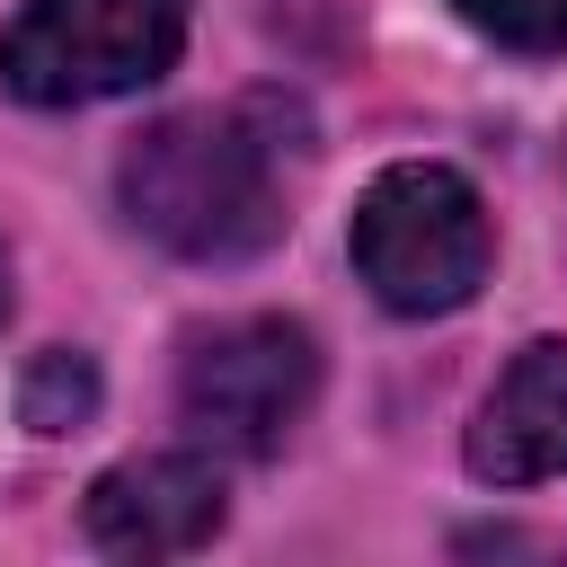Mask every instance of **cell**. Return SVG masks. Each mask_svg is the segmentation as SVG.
Wrapping results in <instances>:
<instances>
[{
	"mask_svg": "<svg viewBox=\"0 0 567 567\" xmlns=\"http://www.w3.org/2000/svg\"><path fill=\"white\" fill-rule=\"evenodd\" d=\"M505 53H567V0H452Z\"/></svg>",
	"mask_w": 567,
	"mask_h": 567,
	"instance_id": "obj_8",
	"label": "cell"
},
{
	"mask_svg": "<svg viewBox=\"0 0 567 567\" xmlns=\"http://www.w3.org/2000/svg\"><path fill=\"white\" fill-rule=\"evenodd\" d=\"M319 399V346L301 319H230L213 337H195L186 372H177V416L239 461H266L292 443V425Z\"/></svg>",
	"mask_w": 567,
	"mask_h": 567,
	"instance_id": "obj_4",
	"label": "cell"
},
{
	"mask_svg": "<svg viewBox=\"0 0 567 567\" xmlns=\"http://www.w3.org/2000/svg\"><path fill=\"white\" fill-rule=\"evenodd\" d=\"M221 514H230V487L204 452H142L89 487L80 532L106 558H186L221 532Z\"/></svg>",
	"mask_w": 567,
	"mask_h": 567,
	"instance_id": "obj_5",
	"label": "cell"
},
{
	"mask_svg": "<svg viewBox=\"0 0 567 567\" xmlns=\"http://www.w3.org/2000/svg\"><path fill=\"white\" fill-rule=\"evenodd\" d=\"M354 275L372 284L381 310L399 319H443L461 310L478 284H487V257H496V230H487V204L461 168L443 159H399L363 186L354 204Z\"/></svg>",
	"mask_w": 567,
	"mask_h": 567,
	"instance_id": "obj_2",
	"label": "cell"
},
{
	"mask_svg": "<svg viewBox=\"0 0 567 567\" xmlns=\"http://www.w3.org/2000/svg\"><path fill=\"white\" fill-rule=\"evenodd\" d=\"M195 0H27L0 35V80L27 106H97L151 89L186 53Z\"/></svg>",
	"mask_w": 567,
	"mask_h": 567,
	"instance_id": "obj_3",
	"label": "cell"
},
{
	"mask_svg": "<svg viewBox=\"0 0 567 567\" xmlns=\"http://www.w3.org/2000/svg\"><path fill=\"white\" fill-rule=\"evenodd\" d=\"M470 470L487 487L567 478V337H532L505 363V381L487 390V408L470 425Z\"/></svg>",
	"mask_w": 567,
	"mask_h": 567,
	"instance_id": "obj_6",
	"label": "cell"
},
{
	"mask_svg": "<svg viewBox=\"0 0 567 567\" xmlns=\"http://www.w3.org/2000/svg\"><path fill=\"white\" fill-rule=\"evenodd\" d=\"M266 115H275V97L159 115L115 168L124 221L186 266H239V257L275 248L292 213H284V177H275L284 142Z\"/></svg>",
	"mask_w": 567,
	"mask_h": 567,
	"instance_id": "obj_1",
	"label": "cell"
},
{
	"mask_svg": "<svg viewBox=\"0 0 567 567\" xmlns=\"http://www.w3.org/2000/svg\"><path fill=\"white\" fill-rule=\"evenodd\" d=\"M97 363L80 354V346H44L35 363H27V381H18V416L35 425V434H80L89 416H97Z\"/></svg>",
	"mask_w": 567,
	"mask_h": 567,
	"instance_id": "obj_7",
	"label": "cell"
},
{
	"mask_svg": "<svg viewBox=\"0 0 567 567\" xmlns=\"http://www.w3.org/2000/svg\"><path fill=\"white\" fill-rule=\"evenodd\" d=\"M0 319H9V257H0Z\"/></svg>",
	"mask_w": 567,
	"mask_h": 567,
	"instance_id": "obj_9",
	"label": "cell"
}]
</instances>
